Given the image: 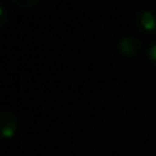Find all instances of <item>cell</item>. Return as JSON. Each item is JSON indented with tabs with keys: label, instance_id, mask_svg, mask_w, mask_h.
I'll list each match as a JSON object with an SVG mask.
<instances>
[{
	"label": "cell",
	"instance_id": "1",
	"mask_svg": "<svg viewBox=\"0 0 156 156\" xmlns=\"http://www.w3.org/2000/svg\"><path fill=\"white\" fill-rule=\"evenodd\" d=\"M133 24L140 33L152 36L156 33V14L151 9H140L134 14Z\"/></svg>",
	"mask_w": 156,
	"mask_h": 156
},
{
	"label": "cell",
	"instance_id": "2",
	"mask_svg": "<svg viewBox=\"0 0 156 156\" xmlns=\"http://www.w3.org/2000/svg\"><path fill=\"white\" fill-rule=\"evenodd\" d=\"M20 129V119L14 111H0V140H10L15 137Z\"/></svg>",
	"mask_w": 156,
	"mask_h": 156
},
{
	"label": "cell",
	"instance_id": "3",
	"mask_svg": "<svg viewBox=\"0 0 156 156\" xmlns=\"http://www.w3.org/2000/svg\"><path fill=\"white\" fill-rule=\"evenodd\" d=\"M118 50L126 58H136L144 50V44L137 36L127 35L118 41Z\"/></svg>",
	"mask_w": 156,
	"mask_h": 156
},
{
	"label": "cell",
	"instance_id": "4",
	"mask_svg": "<svg viewBox=\"0 0 156 156\" xmlns=\"http://www.w3.org/2000/svg\"><path fill=\"white\" fill-rule=\"evenodd\" d=\"M15 7L18 9H24V10H29V9H35L43 0H10Z\"/></svg>",
	"mask_w": 156,
	"mask_h": 156
},
{
	"label": "cell",
	"instance_id": "5",
	"mask_svg": "<svg viewBox=\"0 0 156 156\" xmlns=\"http://www.w3.org/2000/svg\"><path fill=\"white\" fill-rule=\"evenodd\" d=\"M10 20V12L7 10V7L3 3H0V30H3L7 27Z\"/></svg>",
	"mask_w": 156,
	"mask_h": 156
},
{
	"label": "cell",
	"instance_id": "6",
	"mask_svg": "<svg viewBox=\"0 0 156 156\" xmlns=\"http://www.w3.org/2000/svg\"><path fill=\"white\" fill-rule=\"evenodd\" d=\"M147 55H148V59H149V62L156 68V39L151 41V44L148 46Z\"/></svg>",
	"mask_w": 156,
	"mask_h": 156
}]
</instances>
